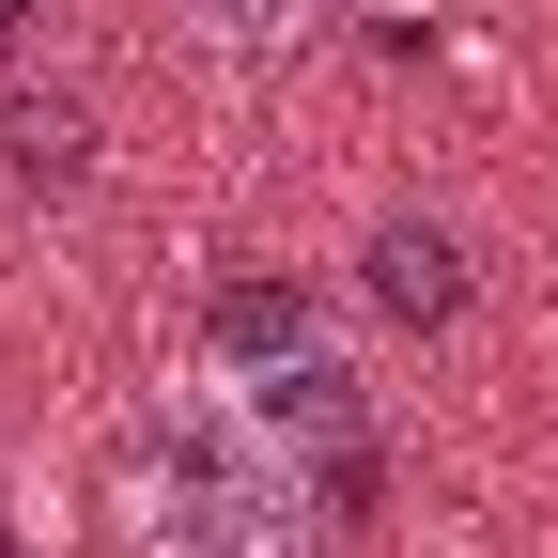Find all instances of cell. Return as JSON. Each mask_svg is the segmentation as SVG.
<instances>
[{
  "label": "cell",
  "mask_w": 558,
  "mask_h": 558,
  "mask_svg": "<svg viewBox=\"0 0 558 558\" xmlns=\"http://www.w3.org/2000/svg\"><path fill=\"white\" fill-rule=\"evenodd\" d=\"M295 512H311V481H295V450L264 435V403L233 373L140 403L109 435V527H124V558H295Z\"/></svg>",
  "instance_id": "6da1fadb"
},
{
  "label": "cell",
  "mask_w": 558,
  "mask_h": 558,
  "mask_svg": "<svg viewBox=\"0 0 558 558\" xmlns=\"http://www.w3.org/2000/svg\"><path fill=\"white\" fill-rule=\"evenodd\" d=\"M357 311L403 326V341H450V326L481 311V248H465V218H435V202H388V218L357 233Z\"/></svg>",
  "instance_id": "7a4b0ae2"
},
{
  "label": "cell",
  "mask_w": 558,
  "mask_h": 558,
  "mask_svg": "<svg viewBox=\"0 0 558 558\" xmlns=\"http://www.w3.org/2000/svg\"><path fill=\"white\" fill-rule=\"evenodd\" d=\"M109 171V140H94V109L62 94V78H0V186L16 202H78Z\"/></svg>",
  "instance_id": "3957f363"
},
{
  "label": "cell",
  "mask_w": 558,
  "mask_h": 558,
  "mask_svg": "<svg viewBox=\"0 0 558 558\" xmlns=\"http://www.w3.org/2000/svg\"><path fill=\"white\" fill-rule=\"evenodd\" d=\"M326 341V295L311 279H218V295H202V373H279V357H311Z\"/></svg>",
  "instance_id": "277c9868"
},
{
  "label": "cell",
  "mask_w": 558,
  "mask_h": 558,
  "mask_svg": "<svg viewBox=\"0 0 558 558\" xmlns=\"http://www.w3.org/2000/svg\"><path fill=\"white\" fill-rule=\"evenodd\" d=\"M156 16L202 47V62H233V78H264V62H311L341 32V0H156Z\"/></svg>",
  "instance_id": "5b68a950"
},
{
  "label": "cell",
  "mask_w": 558,
  "mask_h": 558,
  "mask_svg": "<svg viewBox=\"0 0 558 558\" xmlns=\"http://www.w3.org/2000/svg\"><path fill=\"white\" fill-rule=\"evenodd\" d=\"M16 47H32V0H0V62H16Z\"/></svg>",
  "instance_id": "8992f818"
}]
</instances>
